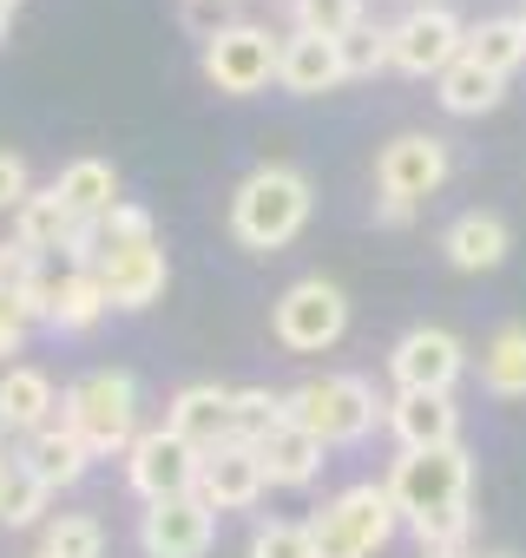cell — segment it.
Here are the masks:
<instances>
[{
	"mask_svg": "<svg viewBox=\"0 0 526 558\" xmlns=\"http://www.w3.org/2000/svg\"><path fill=\"white\" fill-rule=\"evenodd\" d=\"M310 204H316V191H310V178L297 165H256L230 191V236L243 250H256V256H271L310 223Z\"/></svg>",
	"mask_w": 526,
	"mask_h": 558,
	"instance_id": "cell-1",
	"label": "cell"
},
{
	"mask_svg": "<svg viewBox=\"0 0 526 558\" xmlns=\"http://www.w3.org/2000/svg\"><path fill=\"white\" fill-rule=\"evenodd\" d=\"M53 421L73 427L93 447V460L99 453H132V440H139V381L125 368H93L86 381H73L60 395Z\"/></svg>",
	"mask_w": 526,
	"mask_h": 558,
	"instance_id": "cell-2",
	"label": "cell"
},
{
	"mask_svg": "<svg viewBox=\"0 0 526 558\" xmlns=\"http://www.w3.org/2000/svg\"><path fill=\"white\" fill-rule=\"evenodd\" d=\"M284 408H290V421L310 427L323 447H349V440H362L375 421H388V401H382L362 375H316V381L290 388Z\"/></svg>",
	"mask_w": 526,
	"mask_h": 558,
	"instance_id": "cell-3",
	"label": "cell"
},
{
	"mask_svg": "<svg viewBox=\"0 0 526 558\" xmlns=\"http://www.w3.org/2000/svg\"><path fill=\"white\" fill-rule=\"evenodd\" d=\"M388 499H395V512L415 525V519H434V512H454V506H467V493H474V453L454 440V447H421V453H402L395 466H388Z\"/></svg>",
	"mask_w": 526,
	"mask_h": 558,
	"instance_id": "cell-4",
	"label": "cell"
},
{
	"mask_svg": "<svg viewBox=\"0 0 526 558\" xmlns=\"http://www.w3.org/2000/svg\"><path fill=\"white\" fill-rule=\"evenodd\" d=\"M395 525H402V512H395L388 486L356 480L310 519V538H316V558H375L395 538Z\"/></svg>",
	"mask_w": 526,
	"mask_h": 558,
	"instance_id": "cell-5",
	"label": "cell"
},
{
	"mask_svg": "<svg viewBox=\"0 0 526 558\" xmlns=\"http://www.w3.org/2000/svg\"><path fill=\"white\" fill-rule=\"evenodd\" d=\"M343 329H349V296H343L336 283H323V276L290 283V290L277 296V310H271V336H277V349H290V355H323V349L343 342Z\"/></svg>",
	"mask_w": 526,
	"mask_h": 558,
	"instance_id": "cell-6",
	"label": "cell"
},
{
	"mask_svg": "<svg viewBox=\"0 0 526 558\" xmlns=\"http://www.w3.org/2000/svg\"><path fill=\"white\" fill-rule=\"evenodd\" d=\"M277 60H284V40L271 27H250V21H230L217 40H204V80L230 99H250L277 80Z\"/></svg>",
	"mask_w": 526,
	"mask_h": 558,
	"instance_id": "cell-7",
	"label": "cell"
},
{
	"mask_svg": "<svg viewBox=\"0 0 526 558\" xmlns=\"http://www.w3.org/2000/svg\"><path fill=\"white\" fill-rule=\"evenodd\" d=\"M198 466H204V453H198L191 440H178L171 427L139 434V440H132V453H125V480H132V493H139L145 506L198 493Z\"/></svg>",
	"mask_w": 526,
	"mask_h": 558,
	"instance_id": "cell-8",
	"label": "cell"
},
{
	"mask_svg": "<svg viewBox=\"0 0 526 558\" xmlns=\"http://www.w3.org/2000/svg\"><path fill=\"white\" fill-rule=\"evenodd\" d=\"M461 368H467V349H461L454 329H428L421 323V329H408L388 349V375H395L402 395H454Z\"/></svg>",
	"mask_w": 526,
	"mask_h": 558,
	"instance_id": "cell-9",
	"label": "cell"
},
{
	"mask_svg": "<svg viewBox=\"0 0 526 558\" xmlns=\"http://www.w3.org/2000/svg\"><path fill=\"white\" fill-rule=\"evenodd\" d=\"M388 40H395V66H402L408 80H441V73L467 53V27H461L447 8H415V14H402V21L388 27Z\"/></svg>",
	"mask_w": 526,
	"mask_h": 558,
	"instance_id": "cell-10",
	"label": "cell"
},
{
	"mask_svg": "<svg viewBox=\"0 0 526 558\" xmlns=\"http://www.w3.org/2000/svg\"><path fill=\"white\" fill-rule=\"evenodd\" d=\"M447 171H454V158H447V138H434V132H402V138H388V145L375 151V184H382V197L421 204V197H434V191L447 184Z\"/></svg>",
	"mask_w": 526,
	"mask_h": 558,
	"instance_id": "cell-11",
	"label": "cell"
},
{
	"mask_svg": "<svg viewBox=\"0 0 526 558\" xmlns=\"http://www.w3.org/2000/svg\"><path fill=\"white\" fill-rule=\"evenodd\" d=\"M211 538H217V519H211V506L198 493L158 499V506L139 512V551L145 558H204Z\"/></svg>",
	"mask_w": 526,
	"mask_h": 558,
	"instance_id": "cell-12",
	"label": "cell"
},
{
	"mask_svg": "<svg viewBox=\"0 0 526 558\" xmlns=\"http://www.w3.org/2000/svg\"><path fill=\"white\" fill-rule=\"evenodd\" d=\"M99 276H106V296L112 310H152L171 283V263H165V243H125V250H99Z\"/></svg>",
	"mask_w": 526,
	"mask_h": 558,
	"instance_id": "cell-13",
	"label": "cell"
},
{
	"mask_svg": "<svg viewBox=\"0 0 526 558\" xmlns=\"http://www.w3.org/2000/svg\"><path fill=\"white\" fill-rule=\"evenodd\" d=\"M263 486H271V473H263L256 447H217V453H204V466H198V499H204L211 512H243V506L263 499Z\"/></svg>",
	"mask_w": 526,
	"mask_h": 558,
	"instance_id": "cell-14",
	"label": "cell"
},
{
	"mask_svg": "<svg viewBox=\"0 0 526 558\" xmlns=\"http://www.w3.org/2000/svg\"><path fill=\"white\" fill-rule=\"evenodd\" d=\"M165 427H171L178 440H191L198 453L230 447V388H217V381H191V388H178L171 408H165Z\"/></svg>",
	"mask_w": 526,
	"mask_h": 558,
	"instance_id": "cell-15",
	"label": "cell"
},
{
	"mask_svg": "<svg viewBox=\"0 0 526 558\" xmlns=\"http://www.w3.org/2000/svg\"><path fill=\"white\" fill-rule=\"evenodd\" d=\"M349 80L343 66V40H316V34H290L284 40V60H277V86L297 93V99H323Z\"/></svg>",
	"mask_w": 526,
	"mask_h": 558,
	"instance_id": "cell-16",
	"label": "cell"
},
{
	"mask_svg": "<svg viewBox=\"0 0 526 558\" xmlns=\"http://www.w3.org/2000/svg\"><path fill=\"white\" fill-rule=\"evenodd\" d=\"M388 434L402 440V453L454 447L461 440V408H454V395H395L388 401Z\"/></svg>",
	"mask_w": 526,
	"mask_h": 558,
	"instance_id": "cell-17",
	"label": "cell"
},
{
	"mask_svg": "<svg viewBox=\"0 0 526 558\" xmlns=\"http://www.w3.org/2000/svg\"><path fill=\"white\" fill-rule=\"evenodd\" d=\"M441 250H447V263H454V269L480 276V269H500V263H506L513 230H506V217H500V210H461V217L441 230Z\"/></svg>",
	"mask_w": 526,
	"mask_h": 558,
	"instance_id": "cell-18",
	"label": "cell"
},
{
	"mask_svg": "<svg viewBox=\"0 0 526 558\" xmlns=\"http://www.w3.org/2000/svg\"><path fill=\"white\" fill-rule=\"evenodd\" d=\"M21 460L34 466V480H40L47 493H60V486H80V480H86V466H93V447H86L73 427L47 421L40 434H27V440H21Z\"/></svg>",
	"mask_w": 526,
	"mask_h": 558,
	"instance_id": "cell-19",
	"label": "cell"
},
{
	"mask_svg": "<svg viewBox=\"0 0 526 558\" xmlns=\"http://www.w3.org/2000/svg\"><path fill=\"white\" fill-rule=\"evenodd\" d=\"M14 236L34 250V256H67L73 250V236H80V217L67 210V197L47 184V191H34L21 210H14Z\"/></svg>",
	"mask_w": 526,
	"mask_h": 558,
	"instance_id": "cell-20",
	"label": "cell"
},
{
	"mask_svg": "<svg viewBox=\"0 0 526 558\" xmlns=\"http://www.w3.org/2000/svg\"><path fill=\"white\" fill-rule=\"evenodd\" d=\"M323 453L330 447L310 427H297V421H284L271 440H256V460H263V473H271V486H310L323 473Z\"/></svg>",
	"mask_w": 526,
	"mask_h": 558,
	"instance_id": "cell-21",
	"label": "cell"
},
{
	"mask_svg": "<svg viewBox=\"0 0 526 558\" xmlns=\"http://www.w3.org/2000/svg\"><path fill=\"white\" fill-rule=\"evenodd\" d=\"M53 408H60V395H53V381L40 368L21 362V368L0 375V427L8 434H40L53 421Z\"/></svg>",
	"mask_w": 526,
	"mask_h": 558,
	"instance_id": "cell-22",
	"label": "cell"
},
{
	"mask_svg": "<svg viewBox=\"0 0 526 558\" xmlns=\"http://www.w3.org/2000/svg\"><path fill=\"white\" fill-rule=\"evenodd\" d=\"M53 191L67 197V210H73L80 223H106V210L119 204V171H112L106 158H73V165L53 178Z\"/></svg>",
	"mask_w": 526,
	"mask_h": 558,
	"instance_id": "cell-23",
	"label": "cell"
},
{
	"mask_svg": "<svg viewBox=\"0 0 526 558\" xmlns=\"http://www.w3.org/2000/svg\"><path fill=\"white\" fill-rule=\"evenodd\" d=\"M480 381L500 401H526V323H506L480 349Z\"/></svg>",
	"mask_w": 526,
	"mask_h": 558,
	"instance_id": "cell-24",
	"label": "cell"
},
{
	"mask_svg": "<svg viewBox=\"0 0 526 558\" xmlns=\"http://www.w3.org/2000/svg\"><path fill=\"white\" fill-rule=\"evenodd\" d=\"M106 310H112V296H106V276H99V269H67V283H60V296H53V316H47V329H60V336H80V329H93Z\"/></svg>",
	"mask_w": 526,
	"mask_h": 558,
	"instance_id": "cell-25",
	"label": "cell"
},
{
	"mask_svg": "<svg viewBox=\"0 0 526 558\" xmlns=\"http://www.w3.org/2000/svg\"><path fill=\"white\" fill-rule=\"evenodd\" d=\"M434 86H441V106H447L454 119H480V112H493L500 93H506V80L487 73V66H474V60H454Z\"/></svg>",
	"mask_w": 526,
	"mask_h": 558,
	"instance_id": "cell-26",
	"label": "cell"
},
{
	"mask_svg": "<svg viewBox=\"0 0 526 558\" xmlns=\"http://www.w3.org/2000/svg\"><path fill=\"white\" fill-rule=\"evenodd\" d=\"M284 421H290L284 395H271V388H230V447H256V440H271Z\"/></svg>",
	"mask_w": 526,
	"mask_h": 558,
	"instance_id": "cell-27",
	"label": "cell"
},
{
	"mask_svg": "<svg viewBox=\"0 0 526 558\" xmlns=\"http://www.w3.org/2000/svg\"><path fill=\"white\" fill-rule=\"evenodd\" d=\"M461 60H474V66H487V73H513L519 60H526V21L513 14V21H480V27H467V53Z\"/></svg>",
	"mask_w": 526,
	"mask_h": 558,
	"instance_id": "cell-28",
	"label": "cell"
},
{
	"mask_svg": "<svg viewBox=\"0 0 526 558\" xmlns=\"http://www.w3.org/2000/svg\"><path fill=\"white\" fill-rule=\"evenodd\" d=\"M47 512V486L34 480V466L21 453L0 460V525H34Z\"/></svg>",
	"mask_w": 526,
	"mask_h": 558,
	"instance_id": "cell-29",
	"label": "cell"
},
{
	"mask_svg": "<svg viewBox=\"0 0 526 558\" xmlns=\"http://www.w3.org/2000/svg\"><path fill=\"white\" fill-rule=\"evenodd\" d=\"M40 551H47V558H99V551H106V532H99L93 512H60V519H47Z\"/></svg>",
	"mask_w": 526,
	"mask_h": 558,
	"instance_id": "cell-30",
	"label": "cell"
},
{
	"mask_svg": "<svg viewBox=\"0 0 526 558\" xmlns=\"http://www.w3.org/2000/svg\"><path fill=\"white\" fill-rule=\"evenodd\" d=\"M290 14H297V34L349 40L362 27V0H290Z\"/></svg>",
	"mask_w": 526,
	"mask_h": 558,
	"instance_id": "cell-31",
	"label": "cell"
},
{
	"mask_svg": "<svg viewBox=\"0 0 526 558\" xmlns=\"http://www.w3.org/2000/svg\"><path fill=\"white\" fill-rule=\"evenodd\" d=\"M250 558H316V538L297 519H256L250 525Z\"/></svg>",
	"mask_w": 526,
	"mask_h": 558,
	"instance_id": "cell-32",
	"label": "cell"
},
{
	"mask_svg": "<svg viewBox=\"0 0 526 558\" xmlns=\"http://www.w3.org/2000/svg\"><path fill=\"white\" fill-rule=\"evenodd\" d=\"M343 66H349V80H369V73H382V66H395V40H388V27H356L349 40H343Z\"/></svg>",
	"mask_w": 526,
	"mask_h": 558,
	"instance_id": "cell-33",
	"label": "cell"
},
{
	"mask_svg": "<svg viewBox=\"0 0 526 558\" xmlns=\"http://www.w3.org/2000/svg\"><path fill=\"white\" fill-rule=\"evenodd\" d=\"M34 276H40V256L21 236H0V303H21L34 290Z\"/></svg>",
	"mask_w": 526,
	"mask_h": 558,
	"instance_id": "cell-34",
	"label": "cell"
},
{
	"mask_svg": "<svg viewBox=\"0 0 526 558\" xmlns=\"http://www.w3.org/2000/svg\"><path fill=\"white\" fill-rule=\"evenodd\" d=\"M152 236H158L152 210H145V204H125V197H119V204L106 210V223H99V243H106V250H125V243H152Z\"/></svg>",
	"mask_w": 526,
	"mask_h": 558,
	"instance_id": "cell-35",
	"label": "cell"
},
{
	"mask_svg": "<svg viewBox=\"0 0 526 558\" xmlns=\"http://www.w3.org/2000/svg\"><path fill=\"white\" fill-rule=\"evenodd\" d=\"M467 532H474V506H454V512L415 519V538H421V551H467Z\"/></svg>",
	"mask_w": 526,
	"mask_h": 558,
	"instance_id": "cell-36",
	"label": "cell"
},
{
	"mask_svg": "<svg viewBox=\"0 0 526 558\" xmlns=\"http://www.w3.org/2000/svg\"><path fill=\"white\" fill-rule=\"evenodd\" d=\"M27 197H34V178H27V158H21V151H0V210H8V217H14V210H21Z\"/></svg>",
	"mask_w": 526,
	"mask_h": 558,
	"instance_id": "cell-37",
	"label": "cell"
},
{
	"mask_svg": "<svg viewBox=\"0 0 526 558\" xmlns=\"http://www.w3.org/2000/svg\"><path fill=\"white\" fill-rule=\"evenodd\" d=\"M27 329H34V316H27L21 303H0V362L27 349Z\"/></svg>",
	"mask_w": 526,
	"mask_h": 558,
	"instance_id": "cell-38",
	"label": "cell"
},
{
	"mask_svg": "<svg viewBox=\"0 0 526 558\" xmlns=\"http://www.w3.org/2000/svg\"><path fill=\"white\" fill-rule=\"evenodd\" d=\"M217 8H224V0H184V27H191V34H204V40H217V34L230 27Z\"/></svg>",
	"mask_w": 526,
	"mask_h": 558,
	"instance_id": "cell-39",
	"label": "cell"
},
{
	"mask_svg": "<svg viewBox=\"0 0 526 558\" xmlns=\"http://www.w3.org/2000/svg\"><path fill=\"white\" fill-rule=\"evenodd\" d=\"M415 210H421V204H408V197H375V223H388V230L415 223Z\"/></svg>",
	"mask_w": 526,
	"mask_h": 558,
	"instance_id": "cell-40",
	"label": "cell"
},
{
	"mask_svg": "<svg viewBox=\"0 0 526 558\" xmlns=\"http://www.w3.org/2000/svg\"><path fill=\"white\" fill-rule=\"evenodd\" d=\"M421 558H467V551H421Z\"/></svg>",
	"mask_w": 526,
	"mask_h": 558,
	"instance_id": "cell-41",
	"label": "cell"
},
{
	"mask_svg": "<svg viewBox=\"0 0 526 558\" xmlns=\"http://www.w3.org/2000/svg\"><path fill=\"white\" fill-rule=\"evenodd\" d=\"M14 8H21V0H0V14H14Z\"/></svg>",
	"mask_w": 526,
	"mask_h": 558,
	"instance_id": "cell-42",
	"label": "cell"
},
{
	"mask_svg": "<svg viewBox=\"0 0 526 558\" xmlns=\"http://www.w3.org/2000/svg\"><path fill=\"white\" fill-rule=\"evenodd\" d=\"M8 21H14V14H0V40H8Z\"/></svg>",
	"mask_w": 526,
	"mask_h": 558,
	"instance_id": "cell-43",
	"label": "cell"
},
{
	"mask_svg": "<svg viewBox=\"0 0 526 558\" xmlns=\"http://www.w3.org/2000/svg\"><path fill=\"white\" fill-rule=\"evenodd\" d=\"M493 558H513V551H493Z\"/></svg>",
	"mask_w": 526,
	"mask_h": 558,
	"instance_id": "cell-44",
	"label": "cell"
},
{
	"mask_svg": "<svg viewBox=\"0 0 526 558\" xmlns=\"http://www.w3.org/2000/svg\"><path fill=\"white\" fill-rule=\"evenodd\" d=\"M0 440H8V427H0Z\"/></svg>",
	"mask_w": 526,
	"mask_h": 558,
	"instance_id": "cell-45",
	"label": "cell"
},
{
	"mask_svg": "<svg viewBox=\"0 0 526 558\" xmlns=\"http://www.w3.org/2000/svg\"><path fill=\"white\" fill-rule=\"evenodd\" d=\"M34 558H47V551H34Z\"/></svg>",
	"mask_w": 526,
	"mask_h": 558,
	"instance_id": "cell-46",
	"label": "cell"
},
{
	"mask_svg": "<svg viewBox=\"0 0 526 558\" xmlns=\"http://www.w3.org/2000/svg\"><path fill=\"white\" fill-rule=\"evenodd\" d=\"M519 21H526V14H519Z\"/></svg>",
	"mask_w": 526,
	"mask_h": 558,
	"instance_id": "cell-47",
	"label": "cell"
}]
</instances>
